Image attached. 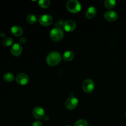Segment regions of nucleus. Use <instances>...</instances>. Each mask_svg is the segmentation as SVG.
<instances>
[{"label":"nucleus","mask_w":126,"mask_h":126,"mask_svg":"<svg viewBox=\"0 0 126 126\" xmlns=\"http://www.w3.org/2000/svg\"></svg>","instance_id":"5701e85b"},{"label":"nucleus","mask_w":126,"mask_h":126,"mask_svg":"<svg viewBox=\"0 0 126 126\" xmlns=\"http://www.w3.org/2000/svg\"><path fill=\"white\" fill-rule=\"evenodd\" d=\"M97 14V9L94 6H91L87 9L86 12V16L89 19H92Z\"/></svg>","instance_id":"f8f14e48"},{"label":"nucleus","mask_w":126,"mask_h":126,"mask_svg":"<svg viewBox=\"0 0 126 126\" xmlns=\"http://www.w3.org/2000/svg\"><path fill=\"white\" fill-rule=\"evenodd\" d=\"M22 52V46L20 44L16 43L13 44L11 49V53L14 56H18Z\"/></svg>","instance_id":"9b49d317"},{"label":"nucleus","mask_w":126,"mask_h":126,"mask_svg":"<svg viewBox=\"0 0 126 126\" xmlns=\"http://www.w3.org/2000/svg\"><path fill=\"white\" fill-rule=\"evenodd\" d=\"M16 82L18 84L24 86L26 85L29 81V76L24 73H21L18 74L16 78Z\"/></svg>","instance_id":"0eeeda50"},{"label":"nucleus","mask_w":126,"mask_h":126,"mask_svg":"<svg viewBox=\"0 0 126 126\" xmlns=\"http://www.w3.org/2000/svg\"><path fill=\"white\" fill-rule=\"evenodd\" d=\"M116 3V2L114 0H106L104 2V5L106 8L108 9H111L114 8Z\"/></svg>","instance_id":"2eb2a0df"},{"label":"nucleus","mask_w":126,"mask_h":126,"mask_svg":"<svg viewBox=\"0 0 126 126\" xmlns=\"http://www.w3.org/2000/svg\"><path fill=\"white\" fill-rule=\"evenodd\" d=\"M64 36L63 31L60 27H56L51 30L50 32V37L54 41H59L62 40Z\"/></svg>","instance_id":"7ed1b4c3"},{"label":"nucleus","mask_w":126,"mask_h":126,"mask_svg":"<svg viewBox=\"0 0 126 126\" xmlns=\"http://www.w3.org/2000/svg\"><path fill=\"white\" fill-rule=\"evenodd\" d=\"M32 126H42V123L41 121H34V123H33Z\"/></svg>","instance_id":"412c9836"},{"label":"nucleus","mask_w":126,"mask_h":126,"mask_svg":"<svg viewBox=\"0 0 126 126\" xmlns=\"http://www.w3.org/2000/svg\"><path fill=\"white\" fill-rule=\"evenodd\" d=\"M39 5L43 8H47L50 5V1L49 0H40Z\"/></svg>","instance_id":"6ab92c4d"},{"label":"nucleus","mask_w":126,"mask_h":126,"mask_svg":"<svg viewBox=\"0 0 126 126\" xmlns=\"http://www.w3.org/2000/svg\"><path fill=\"white\" fill-rule=\"evenodd\" d=\"M44 109L40 107H36L33 110V115L36 119H41L44 117Z\"/></svg>","instance_id":"1a4fd4ad"},{"label":"nucleus","mask_w":126,"mask_h":126,"mask_svg":"<svg viewBox=\"0 0 126 126\" xmlns=\"http://www.w3.org/2000/svg\"><path fill=\"white\" fill-rule=\"evenodd\" d=\"M75 126H88V123L85 119H79L75 123Z\"/></svg>","instance_id":"aec40b11"},{"label":"nucleus","mask_w":126,"mask_h":126,"mask_svg":"<svg viewBox=\"0 0 126 126\" xmlns=\"http://www.w3.org/2000/svg\"><path fill=\"white\" fill-rule=\"evenodd\" d=\"M2 44H3L4 46H11L13 44L14 41L13 39H12V38L8 37V38H4V39L2 40Z\"/></svg>","instance_id":"a211bd4d"},{"label":"nucleus","mask_w":126,"mask_h":126,"mask_svg":"<svg viewBox=\"0 0 126 126\" xmlns=\"http://www.w3.org/2000/svg\"><path fill=\"white\" fill-rule=\"evenodd\" d=\"M26 19H27V22H28L29 24L33 25L36 22L37 17L34 14H29L27 16V18H26Z\"/></svg>","instance_id":"dca6fc26"},{"label":"nucleus","mask_w":126,"mask_h":126,"mask_svg":"<svg viewBox=\"0 0 126 126\" xmlns=\"http://www.w3.org/2000/svg\"></svg>","instance_id":"b1692460"},{"label":"nucleus","mask_w":126,"mask_h":126,"mask_svg":"<svg viewBox=\"0 0 126 126\" xmlns=\"http://www.w3.org/2000/svg\"><path fill=\"white\" fill-rule=\"evenodd\" d=\"M61 60V55H60V53L56 51H54L49 53V55L47 56L46 58L47 63L52 66H56L57 65H58L60 62Z\"/></svg>","instance_id":"f257e3e1"},{"label":"nucleus","mask_w":126,"mask_h":126,"mask_svg":"<svg viewBox=\"0 0 126 126\" xmlns=\"http://www.w3.org/2000/svg\"><path fill=\"white\" fill-rule=\"evenodd\" d=\"M3 79L4 81H7V82H11V81H14L15 79L14 75L12 73H6L4 75Z\"/></svg>","instance_id":"f3484780"},{"label":"nucleus","mask_w":126,"mask_h":126,"mask_svg":"<svg viewBox=\"0 0 126 126\" xmlns=\"http://www.w3.org/2000/svg\"><path fill=\"white\" fill-rule=\"evenodd\" d=\"M11 33L16 36H20L23 34V30L19 26L15 25L11 28Z\"/></svg>","instance_id":"ddd939ff"},{"label":"nucleus","mask_w":126,"mask_h":126,"mask_svg":"<svg viewBox=\"0 0 126 126\" xmlns=\"http://www.w3.org/2000/svg\"><path fill=\"white\" fill-rule=\"evenodd\" d=\"M79 101L76 97L71 96L66 99L65 102V107L68 110H72L76 108L78 105Z\"/></svg>","instance_id":"39448f33"},{"label":"nucleus","mask_w":126,"mask_h":126,"mask_svg":"<svg viewBox=\"0 0 126 126\" xmlns=\"http://www.w3.org/2000/svg\"><path fill=\"white\" fill-rule=\"evenodd\" d=\"M25 42H26V39H25V38H22V39L20 40V44H25Z\"/></svg>","instance_id":"4be33fe9"},{"label":"nucleus","mask_w":126,"mask_h":126,"mask_svg":"<svg viewBox=\"0 0 126 126\" xmlns=\"http://www.w3.org/2000/svg\"><path fill=\"white\" fill-rule=\"evenodd\" d=\"M66 8L72 13H77L81 9V5L78 1L69 0L66 2Z\"/></svg>","instance_id":"f03ea898"},{"label":"nucleus","mask_w":126,"mask_h":126,"mask_svg":"<svg viewBox=\"0 0 126 126\" xmlns=\"http://www.w3.org/2000/svg\"><path fill=\"white\" fill-rule=\"evenodd\" d=\"M76 27V24L75 21L72 20H68L65 21L63 24V28L66 32H71L75 30Z\"/></svg>","instance_id":"6e6552de"},{"label":"nucleus","mask_w":126,"mask_h":126,"mask_svg":"<svg viewBox=\"0 0 126 126\" xmlns=\"http://www.w3.org/2000/svg\"><path fill=\"white\" fill-rule=\"evenodd\" d=\"M104 17L107 21L109 22H114L118 18V14L113 11H108L105 13Z\"/></svg>","instance_id":"9d476101"},{"label":"nucleus","mask_w":126,"mask_h":126,"mask_svg":"<svg viewBox=\"0 0 126 126\" xmlns=\"http://www.w3.org/2000/svg\"><path fill=\"white\" fill-rule=\"evenodd\" d=\"M74 57H75V54L71 50H67L65 52L63 55V58L66 61H71L74 59Z\"/></svg>","instance_id":"4468645a"},{"label":"nucleus","mask_w":126,"mask_h":126,"mask_svg":"<svg viewBox=\"0 0 126 126\" xmlns=\"http://www.w3.org/2000/svg\"><path fill=\"white\" fill-rule=\"evenodd\" d=\"M53 18L49 14H43L39 16V22L43 26H49L52 23Z\"/></svg>","instance_id":"423d86ee"},{"label":"nucleus","mask_w":126,"mask_h":126,"mask_svg":"<svg viewBox=\"0 0 126 126\" xmlns=\"http://www.w3.org/2000/svg\"><path fill=\"white\" fill-rule=\"evenodd\" d=\"M94 82L91 79H87L82 83V89L86 93L90 94L94 90Z\"/></svg>","instance_id":"20e7f679"}]
</instances>
